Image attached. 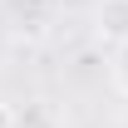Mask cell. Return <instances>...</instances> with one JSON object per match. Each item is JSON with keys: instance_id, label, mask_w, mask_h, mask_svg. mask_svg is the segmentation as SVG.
Wrapping results in <instances>:
<instances>
[{"instance_id": "obj_2", "label": "cell", "mask_w": 128, "mask_h": 128, "mask_svg": "<svg viewBox=\"0 0 128 128\" xmlns=\"http://www.w3.org/2000/svg\"><path fill=\"white\" fill-rule=\"evenodd\" d=\"M108 84L118 89V94L128 98V40L123 44H113V64H108Z\"/></svg>"}, {"instance_id": "obj_1", "label": "cell", "mask_w": 128, "mask_h": 128, "mask_svg": "<svg viewBox=\"0 0 128 128\" xmlns=\"http://www.w3.org/2000/svg\"><path fill=\"white\" fill-rule=\"evenodd\" d=\"M94 34L104 40V44H123V40H128V0H98Z\"/></svg>"}, {"instance_id": "obj_3", "label": "cell", "mask_w": 128, "mask_h": 128, "mask_svg": "<svg viewBox=\"0 0 128 128\" xmlns=\"http://www.w3.org/2000/svg\"><path fill=\"white\" fill-rule=\"evenodd\" d=\"M0 128H20V118H15V108H10V104H0Z\"/></svg>"}]
</instances>
